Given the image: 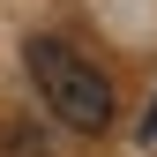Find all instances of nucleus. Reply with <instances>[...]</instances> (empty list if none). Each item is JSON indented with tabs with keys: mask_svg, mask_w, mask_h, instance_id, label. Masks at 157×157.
<instances>
[{
	"mask_svg": "<svg viewBox=\"0 0 157 157\" xmlns=\"http://www.w3.org/2000/svg\"><path fill=\"white\" fill-rule=\"evenodd\" d=\"M23 67H30L37 97H45V112L60 127H75V135H105L112 127V75L97 67V60H82L67 37L37 30L30 45H23Z\"/></svg>",
	"mask_w": 157,
	"mask_h": 157,
	"instance_id": "1",
	"label": "nucleus"
}]
</instances>
